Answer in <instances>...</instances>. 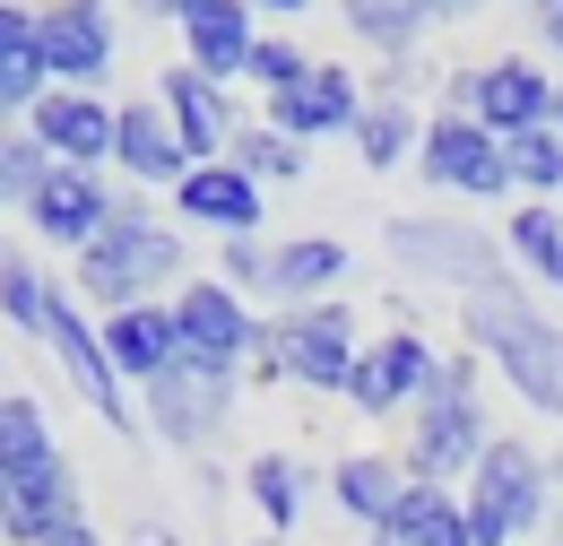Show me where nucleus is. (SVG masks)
<instances>
[{
	"instance_id": "nucleus-21",
	"label": "nucleus",
	"mask_w": 563,
	"mask_h": 546,
	"mask_svg": "<svg viewBox=\"0 0 563 546\" xmlns=\"http://www.w3.org/2000/svg\"><path fill=\"white\" fill-rule=\"evenodd\" d=\"M347 270H355V252L339 243V234H295V243L269 252V304H286V313H303V304H339Z\"/></svg>"
},
{
	"instance_id": "nucleus-9",
	"label": "nucleus",
	"mask_w": 563,
	"mask_h": 546,
	"mask_svg": "<svg viewBox=\"0 0 563 546\" xmlns=\"http://www.w3.org/2000/svg\"><path fill=\"white\" fill-rule=\"evenodd\" d=\"M417 174H424V192H451V200H503V192H511L503 139L477 131L468 113H424Z\"/></svg>"
},
{
	"instance_id": "nucleus-35",
	"label": "nucleus",
	"mask_w": 563,
	"mask_h": 546,
	"mask_svg": "<svg viewBox=\"0 0 563 546\" xmlns=\"http://www.w3.org/2000/svg\"><path fill=\"white\" fill-rule=\"evenodd\" d=\"M44 96H53V78L35 62V44H9V53H0V122H26Z\"/></svg>"
},
{
	"instance_id": "nucleus-46",
	"label": "nucleus",
	"mask_w": 563,
	"mask_h": 546,
	"mask_svg": "<svg viewBox=\"0 0 563 546\" xmlns=\"http://www.w3.org/2000/svg\"><path fill=\"white\" fill-rule=\"evenodd\" d=\"M252 546H286V538H252Z\"/></svg>"
},
{
	"instance_id": "nucleus-2",
	"label": "nucleus",
	"mask_w": 563,
	"mask_h": 546,
	"mask_svg": "<svg viewBox=\"0 0 563 546\" xmlns=\"http://www.w3.org/2000/svg\"><path fill=\"white\" fill-rule=\"evenodd\" d=\"M183 277H191V243H183L174 217H156L147 192H122L113 226L78 252V295L104 304V321L131 313V304H156V286H183Z\"/></svg>"
},
{
	"instance_id": "nucleus-5",
	"label": "nucleus",
	"mask_w": 563,
	"mask_h": 546,
	"mask_svg": "<svg viewBox=\"0 0 563 546\" xmlns=\"http://www.w3.org/2000/svg\"><path fill=\"white\" fill-rule=\"evenodd\" d=\"M382 252L408 277L451 286V295H477V286H503V277H511L503 234H486L477 217H442V208H433V217H390V226H382Z\"/></svg>"
},
{
	"instance_id": "nucleus-39",
	"label": "nucleus",
	"mask_w": 563,
	"mask_h": 546,
	"mask_svg": "<svg viewBox=\"0 0 563 546\" xmlns=\"http://www.w3.org/2000/svg\"><path fill=\"white\" fill-rule=\"evenodd\" d=\"M538 44L563 62V0H547V9H538Z\"/></svg>"
},
{
	"instance_id": "nucleus-43",
	"label": "nucleus",
	"mask_w": 563,
	"mask_h": 546,
	"mask_svg": "<svg viewBox=\"0 0 563 546\" xmlns=\"http://www.w3.org/2000/svg\"><path fill=\"white\" fill-rule=\"evenodd\" d=\"M555 139H563V78H555Z\"/></svg>"
},
{
	"instance_id": "nucleus-20",
	"label": "nucleus",
	"mask_w": 563,
	"mask_h": 546,
	"mask_svg": "<svg viewBox=\"0 0 563 546\" xmlns=\"http://www.w3.org/2000/svg\"><path fill=\"white\" fill-rule=\"evenodd\" d=\"M113 165H122L140 192H174V183L191 174V156H183V139H174V122H165L156 96H131V105L113 113Z\"/></svg>"
},
{
	"instance_id": "nucleus-36",
	"label": "nucleus",
	"mask_w": 563,
	"mask_h": 546,
	"mask_svg": "<svg viewBox=\"0 0 563 546\" xmlns=\"http://www.w3.org/2000/svg\"><path fill=\"white\" fill-rule=\"evenodd\" d=\"M243 78H252L261 96H286V87H303V78H312V53H303L295 35H261V44H252V69H243Z\"/></svg>"
},
{
	"instance_id": "nucleus-37",
	"label": "nucleus",
	"mask_w": 563,
	"mask_h": 546,
	"mask_svg": "<svg viewBox=\"0 0 563 546\" xmlns=\"http://www.w3.org/2000/svg\"><path fill=\"white\" fill-rule=\"evenodd\" d=\"M269 252H278V243H261V234H234V243H217V286H234V295H243V304H252V295H269Z\"/></svg>"
},
{
	"instance_id": "nucleus-7",
	"label": "nucleus",
	"mask_w": 563,
	"mask_h": 546,
	"mask_svg": "<svg viewBox=\"0 0 563 546\" xmlns=\"http://www.w3.org/2000/svg\"><path fill=\"white\" fill-rule=\"evenodd\" d=\"M234 382L243 373H225V364H191V356H174V373H156L140 400V425L156 443H174V451H209L217 434H225V416H234Z\"/></svg>"
},
{
	"instance_id": "nucleus-24",
	"label": "nucleus",
	"mask_w": 563,
	"mask_h": 546,
	"mask_svg": "<svg viewBox=\"0 0 563 546\" xmlns=\"http://www.w3.org/2000/svg\"><path fill=\"white\" fill-rule=\"evenodd\" d=\"M399 494H408V469H399L390 451H347V460L330 469V503L347 512V521L364 529V538H382V529H390Z\"/></svg>"
},
{
	"instance_id": "nucleus-44",
	"label": "nucleus",
	"mask_w": 563,
	"mask_h": 546,
	"mask_svg": "<svg viewBox=\"0 0 563 546\" xmlns=\"http://www.w3.org/2000/svg\"><path fill=\"white\" fill-rule=\"evenodd\" d=\"M0 546H9V494H0Z\"/></svg>"
},
{
	"instance_id": "nucleus-10",
	"label": "nucleus",
	"mask_w": 563,
	"mask_h": 546,
	"mask_svg": "<svg viewBox=\"0 0 563 546\" xmlns=\"http://www.w3.org/2000/svg\"><path fill=\"white\" fill-rule=\"evenodd\" d=\"M174 339H183L191 364L243 373V364L261 356V313H252L234 286H217V277H183V286H174Z\"/></svg>"
},
{
	"instance_id": "nucleus-30",
	"label": "nucleus",
	"mask_w": 563,
	"mask_h": 546,
	"mask_svg": "<svg viewBox=\"0 0 563 546\" xmlns=\"http://www.w3.org/2000/svg\"><path fill=\"white\" fill-rule=\"evenodd\" d=\"M44 460H62V443H53V425L35 400H0V478H18V469H44Z\"/></svg>"
},
{
	"instance_id": "nucleus-13",
	"label": "nucleus",
	"mask_w": 563,
	"mask_h": 546,
	"mask_svg": "<svg viewBox=\"0 0 563 546\" xmlns=\"http://www.w3.org/2000/svg\"><path fill=\"white\" fill-rule=\"evenodd\" d=\"M113 9H96V0H62V9H35V62L53 87H78V96H96V78L113 69Z\"/></svg>"
},
{
	"instance_id": "nucleus-19",
	"label": "nucleus",
	"mask_w": 563,
	"mask_h": 546,
	"mask_svg": "<svg viewBox=\"0 0 563 546\" xmlns=\"http://www.w3.org/2000/svg\"><path fill=\"white\" fill-rule=\"evenodd\" d=\"M113 183L104 174H78V165H53V183L26 200V226L44 234V243H62V252H87L104 226H113Z\"/></svg>"
},
{
	"instance_id": "nucleus-1",
	"label": "nucleus",
	"mask_w": 563,
	"mask_h": 546,
	"mask_svg": "<svg viewBox=\"0 0 563 546\" xmlns=\"http://www.w3.org/2000/svg\"><path fill=\"white\" fill-rule=\"evenodd\" d=\"M460 330H468V356H486L538 416H563V321L529 295V277L460 295Z\"/></svg>"
},
{
	"instance_id": "nucleus-16",
	"label": "nucleus",
	"mask_w": 563,
	"mask_h": 546,
	"mask_svg": "<svg viewBox=\"0 0 563 546\" xmlns=\"http://www.w3.org/2000/svg\"><path fill=\"white\" fill-rule=\"evenodd\" d=\"M174 26H183V62L217 78V87H234L243 69H252V44H261V18L243 9V0H183L174 9Z\"/></svg>"
},
{
	"instance_id": "nucleus-23",
	"label": "nucleus",
	"mask_w": 563,
	"mask_h": 546,
	"mask_svg": "<svg viewBox=\"0 0 563 546\" xmlns=\"http://www.w3.org/2000/svg\"><path fill=\"white\" fill-rule=\"evenodd\" d=\"M104 356H113V373L122 382H156V373H174V356H183V339H174V304H131V313H113L104 330Z\"/></svg>"
},
{
	"instance_id": "nucleus-4",
	"label": "nucleus",
	"mask_w": 563,
	"mask_h": 546,
	"mask_svg": "<svg viewBox=\"0 0 563 546\" xmlns=\"http://www.w3.org/2000/svg\"><path fill=\"white\" fill-rule=\"evenodd\" d=\"M460 512H468V546H520L555 521V478L520 434H494L486 460L460 485Z\"/></svg>"
},
{
	"instance_id": "nucleus-25",
	"label": "nucleus",
	"mask_w": 563,
	"mask_h": 546,
	"mask_svg": "<svg viewBox=\"0 0 563 546\" xmlns=\"http://www.w3.org/2000/svg\"><path fill=\"white\" fill-rule=\"evenodd\" d=\"M433 18H451V9H433V0H347V35L364 53H382V69L417 62V44L433 35Z\"/></svg>"
},
{
	"instance_id": "nucleus-17",
	"label": "nucleus",
	"mask_w": 563,
	"mask_h": 546,
	"mask_svg": "<svg viewBox=\"0 0 563 546\" xmlns=\"http://www.w3.org/2000/svg\"><path fill=\"white\" fill-rule=\"evenodd\" d=\"M113 113H122V105H104V96L53 87V96L26 113V131L44 139V156H53V165H78V174H96V165H113Z\"/></svg>"
},
{
	"instance_id": "nucleus-6",
	"label": "nucleus",
	"mask_w": 563,
	"mask_h": 546,
	"mask_svg": "<svg viewBox=\"0 0 563 546\" xmlns=\"http://www.w3.org/2000/svg\"><path fill=\"white\" fill-rule=\"evenodd\" d=\"M442 113H468L494 139H529V131L555 122V78H547V62H529V53H503L486 69H451L442 78Z\"/></svg>"
},
{
	"instance_id": "nucleus-3",
	"label": "nucleus",
	"mask_w": 563,
	"mask_h": 546,
	"mask_svg": "<svg viewBox=\"0 0 563 546\" xmlns=\"http://www.w3.org/2000/svg\"><path fill=\"white\" fill-rule=\"evenodd\" d=\"M486 443H494V425H486V400H477V356L460 347V356L433 364V391L408 408V460L399 469L417 485H451L486 460Z\"/></svg>"
},
{
	"instance_id": "nucleus-42",
	"label": "nucleus",
	"mask_w": 563,
	"mask_h": 546,
	"mask_svg": "<svg viewBox=\"0 0 563 546\" xmlns=\"http://www.w3.org/2000/svg\"><path fill=\"white\" fill-rule=\"evenodd\" d=\"M547 478H555V494H563V451H555V460H547Z\"/></svg>"
},
{
	"instance_id": "nucleus-31",
	"label": "nucleus",
	"mask_w": 563,
	"mask_h": 546,
	"mask_svg": "<svg viewBox=\"0 0 563 546\" xmlns=\"http://www.w3.org/2000/svg\"><path fill=\"white\" fill-rule=\"evenodd\" d=\"M303 156H312V148L278 139L269 122H243V131H234V148H225V165H243L261 192H269V183H303Z\"/></svg>"
},
{
	"instance_id": "nucleus-41",
	"label": "nucleus",
	"mask_w": 563,
	"mask_h": 546,
	"mask_svg": "<svg viewBox=\"0 0 563 546\" xmlns=\"http://www.w3.org/2000/svg\"><path fill=\"white\" fill-rule=\"evenodd\" d=\"M131 546H183V538H174L165 521H140V529H131Z\"/></svg>"
},
{
	"instance_id": "nucleus-8",
	"label": "nucleus",
	"mask_w": 563,
	"mask_h": 546,
	"mask_svg": "<svg viewBox=\"0 0 563 546\" xmlns=\"http://www.w3.org/2000/svg\"><path fill=\"white\" fill-rule=\"evenodd\" d=\"M261 347L278 356L286 382H303V391H347L355 356H364L347 304H303V313H278V321H261Z\"/></svg>"
},
{
	"instance_id": "nucleus-28",
	"label": "nucleus",
	"mask_w": 563,
	"mask_h": 546,
	"mask_svg": "<svg viewBox=\"0 0 563 546\" xmlns=\"http://www.w3.org/2000/svg\"><path fill=\"white\" fill-rule=\"evenodd\" d=\"M243 494H252V512L269 521V538H286L295 521H303V460H286V451H261V460H243Z\"/></svg>"
},
{
	"instance_id": "nucleus-14",
	"label": "nucleus",
	"mask_w": 563,
	"mask_h": 546,
	"mask_svg": "<svg viewBox=\"0 0 563 546\" xmlns=\"http://www.w3.org/2000/svg\"><path fill=\"white\" fill-rule=\"evenodd\" d=\"M364 78H355L347 62H312V78L303 87H286V96H269V131L295 139V148H312V139H355V122H364Z\"/></svg>"
},
{
	"instance_id": "nucleus-45",
	"label": "nucleus",
	"mask_w": 563,
	"mask_h": 546,
	"mask_svg": "<svg viewBox=\"0 0 563 546\" xmlns=\"http://www.w3.org/2000/svg\"><path fill=\"white\" fill-rule=\"evenodd\" d=\"M355 546H390V538H355Z\"/></svg>"
},
{
	"instance_id": "nucleus-29",
	"label": "nucleus",
	"mask_w": 563,
	"mask_h": 546,
	"mask_svg": "<svg viewBox=\"0 0 563 546\" xmlns=\"http://www.w3.org/2000/svg\"><path fill=\"white\" fill-rule=\"evenodd\" d=\"M417 139H424V113L417 105H364V122H355V156L373 165V174H390V165H408L417 156Z\"/></svg>"
},
{
	"instance_id": "nucleus-33",
	"label": "nucleus",
	"mask_w": 563,
	"mask_h": 546,
	"mask_svg": "<svg viewBox=\"0 0 563 546\" xmlns=\"http://www.w3.org/2000/svg\"><path fill=\"white\" fill-rule=\"evenodd\" d=\"M44 313H53V277L35 270L26 252H0V321L44 339Z\"/></svg>"
},
{
	"instance_id": "nucleus-11",
	"label": "nucleus",
	"mask_w": 563,
	"mask_h": 546,
	"mask_svg": "<svg viewBox=\"0 0 563 546\" xmlns=\"http://www.w3.org/2000/svg\"><path fill=\"white\" fill-rule=\"evenodd\" d=\"M44 347L62 356L70 391H78V400H87L96 416H104L113 434H140V408H131V382L113 373V356H104V339H96V321L78 313V295H62V286H53V313H44Z\"/></svg>"
},
{
	"instance_id": "nucleus-12",
	"label": "nucleus",
	"mask_w": 563,
	"mask_h": 546,
	"mask_svg": "<svg viewBox=\"0 0 563 546\" xmlns=\"http://www.w3.org/2000/svg\"><path fill=\"white\" fill-rule=\"evenodd\" d=\"M433 364H442V356H433L424 330H382V339L355 356V373H347L339 400H347L355 416H399V408H417L424 391H433Z\"/></svg>"
},
{
	"instance_id": "nucleus-22",
	"label": "nucleus",
	"mask_w": 563,
	"mask_h": 546,
	"mask_svg": "<svg viewBox=\"0 0 563 546\" xmlns=\"http://www.w3.org/2000/svg\"><path fill=\"white\" fill-rule=\"evenodd\" d=\"M0 494H9V546H44L62 521H78V469L70 460L18 469V478H0Z\"/></svg>"
},
{
	"instance_id": "nucleus-40",
	"label": "nucleus",
	"mask_w": 563,
	"mask_h": 546,
	"mask_svg": "<svg viewBox=\"0 0 563 546\" xmlns=\"http://www.w3.org/2000/svg\"><path fill=\"white\" fill-rule=\"evenodd\" d=\"M44 546H104V538H96V521L78 512V521H62V529H53V538H44Z\"/></svg>"
},
{
	"instance_id": "nucleus-15",
	"label": "nucleus",
	"mask_w": 563,
	"mask_h": 546,
	"mask_svg": "<svg viewBox=\"0 0 563 546\" xmlns=\"http://www.w3.org/2000/svg\"><path fill=\"white\" fill-rule=\"evenodd\" d=\"M156 105H165V122H174V139H183L191 165H217V156L234 148V131H243L234 96H225L217 78H200L191 62H174L165 78H156Z\"/></svg>"
},
{
	"instance_id": "nucleus-18",
	"label": "nucleus",
	"mask_w": 563,
	"mask_h": 546,
	"mask_svg": "<svg viewBox=\"0 0 563 546\" xmlns=\"http://www.w3.org/2000/svg\"><path fill=\"white\" fill-rule=\"evenodd\" d=\"M174 217H183V226H209V234L234 243V234H261L269 192H261L243 165H225V156H217V165H191V174L174 183Z\"/></svg>"
},
{
	"instance_id": "nucleus-26",
	"label": "nucleus",
	"mask_w": 563,
	"mask_h": 546,
	"mask_svg": "<svg viewBox=\"0 0 563 546\" xmlns=\"http://www.w3.org/2000/svg\"><path fill=\"white\" fill-rule=\"evenodd\" d=\"M390 546H468V512H460V485H417L399 494V512H390Z\"/></svg>"
},
{
	"instance_id": "nucleus-32",
	"label": "nucleus",
	"mask_w": 563,
	"mask_h": 546,
	"mask_svg": "<svg viewBox=\"0 0 563 546\" xmlns=\"http://www.w3.org/2000/svg\"><path fill=\"white\" fill-rule=\"evenodd\" d=\"M53 183V156L26 122H0V208H26L35 192Z\"/></svg>"
},
{
	"instance_id": "nucleus-27",
	"label": "nucleus",
	"mask_w": 563,
	"mask_h": 546,
	"mask_svg": "<svg viewBox=\"0 0 563 546\" xmlns=\"http://www.w3.org/2000/svg\"><path fill=\"white\" fill-rule=\"evenodd\" d=\"M503 252H511V277L563 286V208L520 200V208H511V226H503Z\"/></svg>"
},
{
	"instance_id": "nucleus-34",
	"label": "nucleus",
	"mask_w": 563,
	"mask_h": 546,
	"mask_svg": "<svg viewBox=\"0 0 563 546\" xmlns=\"http://www.w3.org/2000/svg\"><path fill=\"white\" fill-rule=\"evenodd\" d=\"M503 165H511V192H538V200L555 208V192H563V139H555V122L529 131V139H503Z\"/></svg>"
},
{
	"instance_id": "nucleus-38",
	"label": "nucleus",
	"mask_w": 563,
	"mask_h": 546,
	"mask_svg": "<svg viewBox=\"0 0 563 546\" xmlns=\"http://www.w3.org/2000/svg\"><path fill=\"white\" fill-rule=\"evenodd\" d=\"M9 44H35V9H9V0H0V53H9Z\"/></svg>"
}]
</instances>
